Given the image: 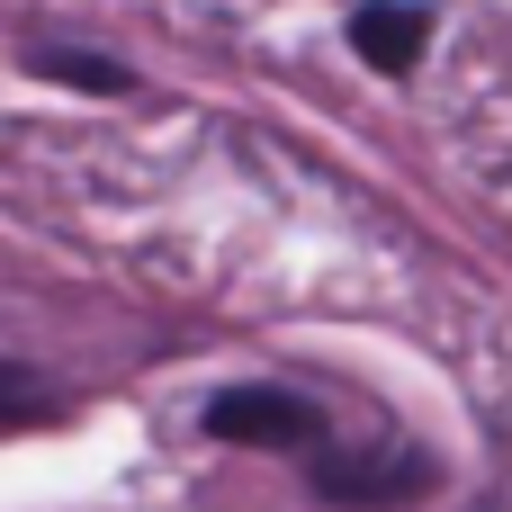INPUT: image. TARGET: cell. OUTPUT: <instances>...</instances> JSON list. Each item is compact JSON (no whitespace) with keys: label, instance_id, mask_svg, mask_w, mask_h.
I'll return each instance as SVG.
<instances>
[{"label":"cell","instance_id":"obj_1","mask_svg":"<svg viewBox=\"0 0 512 512\" xmlns=\"http://www.w3.org/2000/svg\"><path fill=\"white\" fill-rule=\"evenodd\" d=\"M306 477L324 504H351V512H387V504H414L432 495V459L405 450V441H369V450H306Z\"/></svg>","mask_w":512,"mask_h":512},{"label":"cell","instance_id":"obj_4","mask_svg":"<svg viewBox=\"0 0 512 512\" xmlns=\"http://www.w3.org/2000/svg\"><path fill=\"white\" fill-rule=\"evenodd\" d=\"M36 72L45 81H72V90H99V99H126L135 90V72L108 63V54H36Z\"/></svg>","mask_w":512,"mask_h":512},{"label":"cell","instance_id":"obj_5","mask_svg":"<svg viewBox=\"0 0 512 512\" xmlns=\"http://www.w3.org/2000/svg\"><path fill=\"white\" fill-rule=\"evenodd\" d=\"M36 414H54V387H45L27 360H0V432H9V423H36Z\"/></svg>","mask_w":512,"mask_h":512},{"label":"cell","instance_id":"obj_3","mask_svg":"<svg viewBox=\"0 0 512 512\" xmlns=\"http://www.w3.org/2000/svg\"><path fill=\"white\" fill-rule=\"evenodd\" d=\"M351 45L369 72H414L423 45H432V9L423 0H360L351 9Z\"/></svg>","mask_w":512,"mask_h":512},{"label":"cell","instance_id":"obj_2","mask_svg":"<svg viewBox=\"0 0 512 512\" xmlns=\"http://www.w3.org/2000/svg\"><path fill=\"white\" fill-rule=\"evenodd\" d=\"M198 423L234 450H324V414L288 387H225V396H207Z\"/></svg>","mask_w":512,"mask_h":512}]
</instances>
